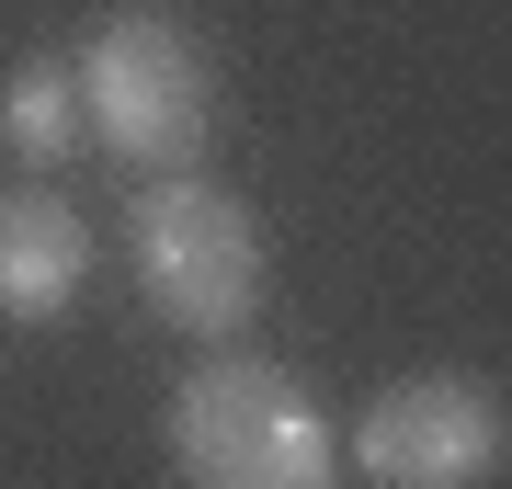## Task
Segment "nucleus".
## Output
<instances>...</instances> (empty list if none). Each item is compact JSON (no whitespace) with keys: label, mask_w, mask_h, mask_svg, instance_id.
Returning a JSON list of instances; mask_svg holds the SVG:
<instances>
[{"label":"nucleus","mask_w":512,"mask_h":489,"mask_svg":"<svg viewBox=\"0 0 512 489\" xmlns=\"http://www.w3.org/2000/svg\"><path fill=\"white\" fill-rule=\"evenodd\" d=\"M69 137H80V80H69V57H23L12 91H0V148H12V160H69Z\"/></svg>","instance_id":"423d86ee"},{"label":"nucleus","mask_w":512,"mask_h":489,"mask_svg":"<svg viewBox=\"0 0 512 489\" xmlns=\"http://www.w3.org/2000/svg\"><path fill=\"white\" fill-rule=\"evenodd\" d=\"M80 80V126H92L114 160L137 171H183L205 160V137H217V57L183 12H160V0H126V12L92 23V46L69 57Z\"/></svg>","instance_id":"7ed1b4c3"},{"label":"nucleus","mask_w":512,"mask_h":489,"mask_svg":"<svg viewBox=\"0 0 512 489\" xmlns=\"http://www.w3.org/2000/svg\"><path fill=\"white\" fill-rule=\"evenodd\" d=\"M126 262L148 319H171L183 342H239L274 285V251H262V217L205 171H148L126 205Z\"/></svg>","instance_id":"f03ea898"},{"label":"nucleus","mask_w":512,"mask_h":489,"mask_svg":"<svg viewBox=\"0 0 512 489\" xmlns=\"http://www.w3.org/2000/svg\"><path fill=\"white\" fill-rule=\"evenodd\" d=\"M501 455H512L501 387L456 376V364H421V376L376 387V399L342 421V467L365 489H490Z\"/></svg>","instance_id":"20e7f679"},{"label":"nucleus","mask_w":512,"mask_h":489,"mask_svg":"<svg viewBox=\"0 0 512 489\" xmlns=\"http://www.w3.org/2000/svg\"><path fill=\"white\" fill-rule=\"evenodd\" d=\"M160 444L183 489H330L342 478V433L285 364L262 353H205L160 410Z\"/></svg>","instance_id":"f257e3e1"},{"label":"nucleus","mask_w":512,"mask_h":489,"mask_svg":"<svg viewBox=\"0 0 512 489\" xmlns=\"http://www.w3.org/2000/svg\"><path fill=\"white\" fill-rule=\"evenodd\" d=\"M80 285H92V217L57 182H0V319L46 330L80 308Z\"/></svg>","instance_id":"39448f33"}]
</instances>
